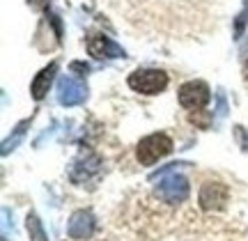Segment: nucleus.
<instances>
[{
  "label": "nucleus",
  "mask_w": 248,
  "mask_h": 241,
  "mask_svg": "<svg viewBox=\"0 0 248 241\" xmlns=\"http://www.w3.org/2000/svg\"><path fill=\"white\" fill-rule=\"evenodd\" d=\"M172 138L168 134H150L145 136L140 143H138V150H136V156L142 166H154L159 159L168 156L172 152Z\"/></svg>",
  "instance_id": "obj_1"
},
{
  "label": "nucleus",
  "mask_w": 248,
  "mask_h": 241,
  "mask_svg": "<svg viewBox=\"0 0 248 241\" xmlns=\"http://www.w3.org/2000/svg\"><path fill=\"white\" fill-rule=\"evenodd\" d=\"M126 83L140 94H159L168 88V74L161 69H138L129 76Z\"/></svg>",
  "instance_id": "obj_2"
},
{
  "label": "nucleus",
  "mask_w": 248,
  "mask_h": 241,
  "mask_svg": "<svg viewBox=\"0 0 248 241\" xmlns=\"http://www.w3.org/2000/svg\"><path fill=\"white\" fill-rule=\"evenodd\" d=\"M188 193H191L188 179L177 175V172L166 175V177L159 181V186H156V196H159L163 202H168V205H179V202H184L186 197H188Z\"/></svg>",
  "instance_id": "obj_3"
},
{
  "label": "nucleus",
  "mask_w": 248,
  "mask_h": 241,
  "mask_svg": "<svg viewBox=\"0 0 248 241\" xmlns=\"http://www.w3.org/2000/svg\"><path fill=\"white\" fill-rule=\"evenodd\" d=\"M212 99V90L204 80H188L179 88V104L188 110H200L209 104Z\"/></svg>",
  "instance_id": "obj_4"
},
{
  "label": "nucleus",
  "mask_w": 248,
  "mask_h": 241,
  "mask_svg": "<svg viewBox=\"0 0 248 241\" xmlns=\"http://www.w3.org/2000/svg\"><path fill=\"white\" fill-rule=\"evenodd\" d=\"M88 99V88L85 83L74 76H62L58 80V101L62 106H78Z\"/></svg>",
  "instance_id": "obj_5"
},
{
  "label": "nucleus",
  "mask_w": 248,
  "mask_h": 241,
  "mask_svg": "<svg viewBox=\"0 0 248 241\" xmlns=\"http://www.w3.org/2000/svg\"><path fill=\"white\" fill-rule=\"evenodd\" d=\"M228 202V186L221 181H204L200 188V209L202 211H218Z\"/></svg>",
  "instance_id": "obj_6"
},
{
  "label": "nucleus",
  "mask_w": 248,
  "mask_h": 241,
  "mask_svg": "<svg viewBox=\"0 0 248 241\" xmlns=\"http://www.w3.org/2000/svg\"><path fill=\"white\" fill-rule=\"evenodd\" d=\"M94 216L92 211L88 209H78V211H74L69 218V223H67V232H69L71 239H90L92 232H94Z\"/></svg>",
  "instance_id": "obj_7"
},
{
  "label": "nucleus",
  "mask_w": 248,
  "mask_h": 241,
  "mask_svg": "<svg viewBox=\"0 0 248 241\" xmlns=\"http://www.w3.org/2000/svg\"><path fill=\"white\" fill-rule=\"evenodd\" d=\"M88 53L97 60L104 58H126V51L122 46H117L113 39H108L104 35H92L88 39Z\"/></svg>",
  "instance_id": "obj_8"
},
{
  "label": "nucleus",
  "mask_w": 248,
  "mask_h": 241,
  "mask_svg": "<svg viewBox=\"0 0 248 241\" xmlns=\"http://www.w3.org/2000/svg\"><path fill=\"white\" fill-rule=\"evenodd\" d=\"M99 166H101V161L94 156V154H85V156H80L74 166H71V172L69 177L74 184H83V181H88L92 175H97L99 172Z\"/></svg>",
  "instance_id": "obj_9"
},
{
  "label": "nucleus",
  "mask_w": 248,
  "mask_h": 241,
  "mask_svg": "<svg viewBox=\"0 0 248 241\" xmlns=\"http://www.w3.org/2000/svg\"><path fill=\"white\" fill-rule=\"evenodd\" d=\"M55 72H58V62H51L48 67H44V69L35 76L32 85H30V92H32V97H35L37 101H42V99L46 97V92H48V88H51V83H53V78H55Z\"/></svg>",
  "instance_id": "obj_10"
},
{
  "label": "nucleus",
  "mask_w": 248,
  "mask_h": 241,
  "mask_svg": "<svg viewBox=\"0 0 248 241\" xmlns=\"http://www.w3.org/2000/svg\"><path fill=\"white\" fill-rule=\"evenodd\" d=\"M26 227H28V234H30V241H48V237H46L44 227H42V221H39V216L37 214H28L26 218Z\"/></svg>",
  "instance_id": "obj_11"
},
{
  "label": "nucleus",
  "mask_w": 248,
  "mask_h": 241,
  "mask_svg": "<svg viewBox=\"0 0 248 241\" xmlns=\"http://www.w3.org/2000/svg\"><path fill=\"white\" fill-rule=\"evenodd\" d=\"M30 124V122H21V124L16 126V134H14V138H7L5 143H2V154H9V150H14L18 143H21V138H23V134H26V126Z\"/></svg>",
  "instance_id": "obj_12"
},
{
  "label": "nucleus",
  "mask_w": 248,
  "mask_h": 241,
  "mask_svg": "<svg viewBox=\"0 0 248 241\" xmlns=\"http://www.w3.org/2000/svg\"><path fill=\"white\" fill-rule=\"evenodd\" d=\"M246 21H248V0L246 5H244V9L239 12V16H237V21H234V37L239 39L241 35H244V28H246Z\"/></svg>",
  "instance_id": "obj_13"
},
{
  "label": "nucleus",
  "mask_w": 248,
  "mask_h": 241,
  "mask_svg": "<svg viewBox=\"0 0 248 241\" xmlns=\"http://www.w3.org/2000/svg\"><path fill=\"white\" fill-rule=\"evenodd\" d=\"M188 120H191L193 124H200L202 129H207V126H209V120H212V117H209V115H200V110H195V113H191V117H188Z\"/></svg>",
  "instance_id": "obj_14"
},
{
  "label": "nucleus",
  "mask_w": 248,
  "mask_h": 241,
  "mask_svg": "<svg viewBox=\"0 0 248 241\" xmlns=\"http://www.w3.org/2000/svg\"><path fill=\"white\" fill-rule=\"evenodd\" d=\"M71 72H80V74H88L90 67L85 62H71Z\"/></svg>",
  "instance_id": "obj_15"
},
{
  "label": "nucleus",
  "mask_w": 248,
  "mask_h": 241,
  "mask_svg": "<svg viewBox=\"0 0 248 241\" xmlns=\"http://www.w3.org/2000/svg\"><path fill=\"white\" fill-rule=\"evenodd\" d=\"M228 113V104H225V97L223 94H218V117H223Z\"/></svg>",
  "instance_id": "obj_16"
},
{
  "label": "nucleus",
  "mask_w": 248,
  "mask_h": 241,
  "mask_svg": "<svg viewBox=\"0 0 248 241\" xmlns=\"http://www.w3.org/2000/svg\"><path fill=\"white\" fill-rule=\"evenodd\" d=\"M244 72H246V80H248V60H246V69H244Z\"/></svg>",
  "instance_id": "obj_17"
}]
</instances>
